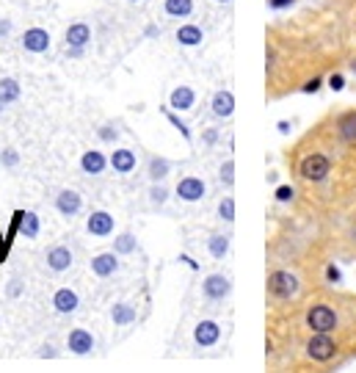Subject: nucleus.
Instances as JSON below:
<instances>
[{
  "label": "nucleus",
  "instance_id": "obj_3",
  "mask_svg": "<svg viewBox=\"0 0 356 373\" xmlns=\"http://www.w3.org/2000/svg\"><path fill=\"white\" fill-rule=\"evenodd\" d=\"M334 351H337V346H334V340H332L326 332H315V335L309 337V343H307V354H309L315 363H329V360L334 357Z\"/></svg>",
  "mask_w": 356,
  "mask_h": 373
},
{
  "label": "nucleus",
  "instance_id": "obj_29",
  "mask_svg": "<svg viewBox=\"0 0 356 373\" xmlns=\"http://www.w3.org/2000/svg\"><path fill=\"white\" fill-rule=\"evenodd\" d=\"M166 199H169V188L163 185V183H152V188H149V202L152 205H166Z\"/></svg>",
  "mask_w": 356,
  "mask_h": 373
},
{
  "label": "nucleus",
  "instance_id": "obj_43",
  "mask_svg": "<svg viewBox=\"0 0 356 373\" xmlns=\"http://www.w3.org/2000/svg\"><path fill=\"white\" fill-rule=\"evenodd\" d=\"M326 277H329V282H340V271H337L334 266H329V268H326Z\"/></svg>",
  "mask_w": 356,
  "mask_h": 373
},
{
  "label": "nucleus",
  "instance_id": "obj_20",
  "mask_svg": "<svg viewBox=\"0 0 356 373\" xmlns=\"http://www.w3.org/2000/svg\"><path fill=\"white\" fill-rule=\"evenodd\" d=\"M213 114L218 119H229L232 114H235V97H232V91H215L213 97Z\"/></svg>",
  "mask_w": 356,
  "mask_h": 373
},
{
  "label": "nucleus",
  "instance_id": "obj_49",
  "mask_svg": "<svg viewBox=\"0 0 356 373\" xmlns=\"http://www.w3.org/2000/svg\"><path fill=\"white\" fill-rule=\"evenodd\" d=\"M130 3H141V0H130Z\"/></svg>",
  "mask_w": 356,
  "mask_h": 373
},
{
  "label": "nucleus",
  "instance_id": "obj_42",
  "mask_svg": "<svg viewBox=\"0 0 356 373\" xmlns=\"http://www.w3.org/2000/svg\"><path fill=\"white\" fill-rule=\"evenodd\" d=\"M8 33H11V20H3L0 17V39H6Z\"/></svg>",
  "mask_w": 356,
  "mask_h": 373
},
{
  "label": "nucleus",
  "instance_id": "obj_39",
  "mask_svg": "<svg viewBox=\"0 0 356 373\" xmlns=\"http://www.w3.org/2000/svg\"><path fill=\"white\" fill-rule=\"evenodd\" d=\"M318 89H320V77H312L309 83H304V91H307V94H315Z\"/></svg>",
  "mask_w": 356,
  "mask_h": 373
},
{
  "label": "nucleus",
  "instance_id": "obj_26",
  "mask_svg": "<svg viewBox=\"0 0 356 373\" xmlns=\"http://www.w3.org/2000/svg\"><path fill=\"white\" fill-rule=\"evenodd\" d=\"M136 249H139V241H136L133 232H122V235L114 241V252H116V254H136Z\"/></svg>",
  "mask_w": 356,
  "mask_h": 373
},
{
  "label": "nucleus",
  "instance_id": "obj_1",
  "mask_svg": "<svg viewBox=\"0 0 356 373\" xmlns=\"http://www.w3.org/2000/svg\"><path fill=\"white\" fill-rule=\"evenodd\" d=\"M307 326L312 329V332H334L337 329V312L332 310V307H326V304H315L309 312H307Z\"/></svg>",
  "mask_w": 356,
  "mask_h": 373
},
{
  "label": "nucleus",
  "instance_id": "obj_37",
  "mask_svg": "<svg viewBox=\"0 0 356 373\" xmlns=\"http://www.w3.org/2000/svg\"><path fill=\"white\" fill-rule=\"evenodd\" d=\"M329 86H332L334 91H343V89H346V80H343V75H332V77H329Z\"/></svg>",
  "mask_w": 356,
  "mask_h": 373
},
{
  "label": "nucleus",
  "instance_id": "obj_7",
  "mask_svg": "<svg viewBox=\"0 0 356 373\" xmlns=\"http://www.w3.org/2000/svg\"><path fill=\"white\" fill-rule=\"evenodd\" d=\"M229 294H232V282L224 274H210L202 282V296L210 298V301H221V298H226Z\"/></svg>",
  "mask_w": 356,
  "mask_h": 373
},
{
  "label": "nucleus",
  "instance_id": "obj_5",
  "mask_svg": "<svg viewBox=\"0 0 356 373\" xmlns=\"http://www.w3.org/2000/svg\"><path fill=\"white\" fill-rule=\"evenodd\" d=\"M174 194H177V199H183V202H202L205 194H208V185H205L202 177H183V180L177 183Z\"/></svg>",
  "mask_w": 356,
  "mask_h": 373
},
{
  "label": "nucleus",
  "instance_id": "obj_9",
  "mask_svg": "<svg viewBox=\"0 0 356 373\" xmlns=\"http://www.w3.org/2000/svg\"><path fill=\"white\" fill-rule=\"evenodd\" d=\"M80 208H83V197H80L75 188L59 191V197H56V211H59L64 219H75V216L80 213Z\"/></svg>",
  "mask_w": 356,
  "mask_h": 373
},
{
  "label": "nucleus",
  "instance_id": "obj_21",
  "mask_svg": "<svg viewBox=\"0 0 356 373\" xmlns=\"http://www.w3.org/2000/svg\"><path fill=\"white\" fill-rule=\"evenodd\" d=\"M136 318H139V312H136V307L127 304V301H116V304L111 307V321H114L116 326H127V323H133Z\"/></svg>",
  "mask_w": 356,
  "mask_h": 373
},
{
  "label": "nucleus",
  "instance_id": "obj_44",
  "mask_svg": "<svg viewBox=\"0 0 356 373\" xmlns=\"http://www.w3.org/2000/svg\"><path fill=\"white\" fill-rule=\"evenodd\" d=\"M271 3V8H287L290 3H295V0H268Z\"/></svg>",
  "mask_w": 356,
  "mask_h": 373
},
{
  "label": "nucleus",
  "instance_id": "obj_30",
  "mask_svg": "<svg viewBox=\"0 0 356 373\" xmlns=\"http://www.w3.org/2000/svg\"><path fill=\"white\" fill-rule=\"evenodd\" d=\"M163 114H166V119L171 122V128H177V130H180V136H183L185 142H191V139H194V136H191V130H188V125H185V122H183V119H180L174 111H169V108H166Z\"/></svg>",
  "mask_w": 356,
  "mask_h": 373
},
{
  "label": "nucleus",
  "instance_id": "obj_14",
  "mask_svg": "<svg viewBox=\"0 0 356 373\" xmlns=\"http://www.w3.org/2000/svg\"><path fill=\"white\" fill-rule=\"evenodd\" d=\"M45 260H47V268L56 271V274L70 271L72 263H75V257H72V252L67 249V246H53V249H47Z\"/></svg>",
  "mask_w": 356,
  "mask_h": 373
},
{
  "label": "nucleus",
  "instance_id": "obj_8",
  "mask_svg": "<svg viewBox=\"0 0 356 373\" xmlns=\"http://www.w3.org/2000/svg\"><path fill=\"white\" fill-rule=\"evenodd\" d=\"M67 349H70L75 357H86V354H91V351H94V335H91L88 329H83V326L72 329L70 337H67Z\"/></svg>",
  "mask_w": 356,
  "mask_h": 373
},
{
  "label": "nucleus",
  "instance_id": "obj_38",
  "mask_svg": "<svg viewBox=\"0 0 356 373\" xmlns=\"http://www.w3.org/2000/svg\"><path fill=\"white\" fill-rule=\"evenodd\" d=\"M160 33H163L160 25H146V28H144V36H146V39H157Z\"/></svg>",
  "mask_w": 356,
  "mask_h": 373
},
{
  "label": "nucleus",
  "instance_id": "obj_27",
  "mask_svg": "<svg viewBox=\"0 0 356 373\" xmlns=\"http://www.w3.org/2000/svg\"><path fill=\"white\" fill-rule=\"evenodd\" d=\"M340 136L348 142V144H356V114H346L340 119Z\"/></svg>",
  "mask_w": 356,
  "mask_h": 373
},
{
  "label": "nucleus",
  "instance_id": "obj_12",
  "mask_svg": "<svg viewBox=\"0 0 356 373\" xmlns=\"http://www.w3.org/2000/svg\"><path fill=\"white\" fill-rule=\"evenodd\" d=\"M88 266H91V274H94V277L108 280V277H114V274L119 271V254H116V252H102V254L91 257Z\"/></svg>",
  "mask_w": 356,
  "mask_h": 373
},
{
  "label": "nucleus",
  "instance_id": "obj_33",
  "mask_svg": "<svg viewBox=\"0 0 356 373\" xmlns=\"http://www.w3.org/2000/svg\"><path fill=\"white\" fill-rule=\"evenodd\" d=\"M218 216L224 219V222H235V199L232 197H226V199H221V205H218Z\"/></svg>",
  "mask_w": 356,
  "mask_h": 373
},
{
  "label": "nucleus",
  "instance_id": "obj_40",
  "mask_svg": "<svg viewBox=\"0 0 356 373\" xmlns=\"http://www.w3.org/2000/svg\"><path fill=\"white\" fill-rule=\"evenodd\" d=\"M86 56V47H70L67 45V59H83Z\"/></svg>",
  "mask_w": 356,
  "mask_h": 373
},
{
  "label": "nucleus",
  "instance_id": "obj_48",
  "mask_svg": "<svg viewBox=\"0 0 356 373\" xmlns=\"http://www.w3.org/2000/svg\"><path fill=\"white\" fill-rule=\"evenodd\" d=\"M215 3H229V0H215Z\"/></svg>",
  "mask_w": 356,
  "mask_h": 373
},
{
  "label": "nucleus",
  "instance_id": "obj_45",
  "mask_svg": "<svg viewBox=\"0 0 356 373\" xmlns=\"http://www.w3.org/2000/svg\"><path fill=\"white\" fill-rule=\"evenodd\" d=\"M180 263H185V266H191V268H199V266H196V260H191L188 254H180Z\"/></svg>",
  "mask_w": 356,
  "mask_h": 373
},
{
  "label": "nucleus",
  "instance_id": "obj_19",
  "mask_svg": "<svg viewBox=\"0 0 356 373\" xmlns=\"http://www.w3.org/2000/svg\"><path fill=\"white\" fill-rule=\"evenodd\" d=\"M64 36H67V45L70 47H86L91 42V28L86 22H72Z\"/></svg>",
  "mask_w": 356,
  "mask_h": 373
},
{
  "label": "nucleus",
  "instance_id": "obj_28",
  "mask_svg": "<svg viewBox=\"0 0 356 373\" xmlns=\"http://www.w3.org/2000/svg\"><path fill=\"white\" fill-rule=\"evenodd\" d=\"M208 249H210V254H213L215 260H224V254L229 252V238L226 235H213L208 241Z\"/></svg>",
  "mask_w": 356,
  "mask_h": 373
},
{
  "label": "nucleus",
  "instance_id": "obj_47",
  "mask_svg": "<svg viewBox=\"0 0 356 373\" xmlns=\"http://www.w3.org/2000/svg\"><path fill=\"white\" fill-rule=\"evenodd\" d=\"M351 73L356 75V61H351Z\"/></svg>",
  "mask_w": 356,
  "mask_h": 373
},
{
  "label": "nucleus",
  "instance_id": "obj_6",
  "mask_svg": "<svg viewBox=\"0 0 356 373\" xmlns=\"http://www.w3.org/2000/svg\"><path fill=\"white\" fill-rule=\"evenodd\" d=\"M22 47L25 53H33V56H42L50 50V33L45 28H28L22 33Z\"/></svg>",
  "mask_w": 356,
  "mask_h": 373
},
{
  "label": "nucleus",
  "instance_id": "obj_32",
  "mask_svg": "<svg viewBox=\"0 0 356 373\" xmlns=\"http://www.w3.org/2000/svg\"><path fill=\"white\" fill-rule=\"evenodd\" d=\"M97 139L100 142H105V144H114V142H119V130H116V125H102L100 130H97Z\"/></svg>",
  "mask_w": 356,
  "mask_h": 373
},
{
  "label": "nucleus",
  "instance_id": "obj_17",
  "mask_svg": "<svg viewBox=\"0 0 356 373\" xmlns=\"http://www.w3.org/2000/svg\"><path fill=\"white\" fill-rule=\"evenodd\" d=\"M108 160H111V166H114L116 174H130V172H136V152H133V149H114V155H111Z\"/></svg>",
  "mask_w": 356,
  "mask_h": 373
},
{
  "label": "nucleus",
  "instance_id": "obj_41",
  "mask_svg": "<svg viewBox=\"0 0 356 373\" xmlns=\"http://www.w3.org/2000/svg\"><path fill=\"white\" fill-rule=\"evenodd\" d=\"M202 142H205V144H210V147H213L215 142H218V130H205V133H202Z\"/></svg>",
  "mask_w": 356,
  "mask_h": 373
},
{
  "label": "nucleus",
  "instance_id": "obj_2",
  "mask_svg": "<svg viewBox=\"0 0 356 373\" xmlns=\"http://www.w3.org/2000/svg\"><path fill=\"white\" fill-rule=\"evenodd\" d=\"M301 177L304 180H309V183H320V180H326V174L332 172V163H329V158L326 155H307L304 160H301Z\"/></svg>",
  "mask_w": 356,
  "mask_h": 373
},
{
  "label": "nucleus",
  "instance_id": "obj_23",
  "mask_svg": "<svg viewBox=\"0 0 356 373\" xmlns=\"http://www.w3.org/2000/svg\"><path fill=\"white\" fill-rule=\"evenodd\" d=\"M169 172H171V160H166V158H149V166H146V174H149V180L152 183H163L166 177H169Z\"/></svg>",
  "mask_w": 356,
  "mask_h": 373
},
{
  "label": "nucleus",
  "instance_id": "obj_18",
  "mask_svg": "<svg viewBox=\"0 0 356 373\" xmlns=\"http://www.w3.org/2000/svg\"><path fill=\"white\" fill-rule=\"evenodd\" d=\"M174 36H177V42H180L183 47H199L202 39H205V31H202L199 25H180Z\"/></svg>",
  "mask_w": 356,
  "mask_h": 373
},
{
  "label": "nucleus",
  "instance_id": "obj_35",
  "mask_svg": "<svg viewBox=\"0 0 356 373\" xmlns=\"http://www.w3.org/2000/svg\"><path fill=\"white\" fill-rule=\"evenodd\" d=\"M22 294H25V285H22L20 280H11V282H8V288H6V296H8V298H20Z\"/></svg>",
  "mask_w": 356,
  "mask_h": 373
},
{
  "label": "nucleus",
  "instance_id": "obj_31",
  "mask_svg": "<svg viewBox=\"0 0 356 373\" xmlns=\"http://www.w3.org/2000/svg\"><path fill=\"white\" fill-rule=\"evenodd\" d=\"M0 166H3V169H17V166H20V152L14 147H6L0 152Z\"/></svg>",
  "mask_w": 356,
  "mask_h": 373
},
{
  "label": "nucleus",
  "instance_id": "obj_15",
  "mask_svg": "<svg viewBox=\"0 0 356 373\" xmlns=\"http://www.w3.org/2000/svg\"><path fill=\"white\" fill-rule=\"evenodd\" d=\"M77 307H80V296H77L72 288H59V291L53 294V310H56V312L72 315V312H77Z\"/></svg>",
  "mask_w": 356,
  "mask_h": 373
},
{
  "label": "nucleus",
  "instance_id": "obj_24",
  "mask_svg": "<svg viewBox=\"0 0 356 373\" xmlns=\"http://www.w3.org/2000/svg\"><path fill=\"white\" fill-rule=\"evenodd\" d=\"M20 94H22L20 80H14V77H3V80H0V105H11V102H17Z\"/></svg>",
  "mask_w": 356,
  "mask_h": 373
},
{
  "label": "nucleus",
  "instance_id": "obj_25",
  "mask_svg": "<svg viewBox=\"0 0 356 373\" xmlns=\"http://www.w3.org/2000/svg\"><path fill=\"white\" fill-rule=\"evenodd\" d=\"M163 11H166V17H174V20L191 17L194 14V0H163Z\"/></svg>",
  "mask_w": 356,
  "mask_h": 373
},
{
  "label": "nucleus",
  "instance_id": "obj_11",
  "mask_svg": "<svg viewBox=\"0 0 356 373\" xmlns=\"http://www.w3.org/2000/svg\"><path fill=\"white\" fill-rule=\"evenodd\" d=\"M108 166H111V160H108L100 149H86V152L80 155V172H86L88 177H100Z\"/></svg>",
  "mask_w": 356,
  "mask_h": 373
},
{
  "label": "nucleus",
  "instance_id": "obj_10",
  "mask_svg": "<svg viewBox=\"0 0 356 373\" xmlns=\"http://www.w3.org/2000/svg\"><path fill=\"white\" fill-rule=\"evenodd\" d=\"M114 227H116V219H114L108 211H94V213L88 216V222H86L88 235H94V238H108V235L114 232Z\"/></svg>",
  "mask_w": 356,
  "mask_h": 373
},
{
  "label": "nucleus",
  "instance_id": "obj_13",
  "mask_svg": "<svg viewBox=\"0 0 356 373\" xmlns=\"http://www.w3.org/2000/svg\"><path fill=\"white\" fill-rule=\"evenodd\" d=\"M221 340V326L215 321H199L196 329H194V343L202 346V349H210Z\"/></svg>",
  "mask_w": 356,
  "mask_h": 373
},
{
  "label": "nucleus",
  "instance_id": "obj_16",
  "mask_svg": "<svg viewBox=\"0 0 356 373\" xmlns=\"http://www.w3.org/2000/svg\"><path fill=\"white\" fill-rule=\"evenodd\" d=\"M169 105H171V111H191L196 105V91L191 86H177L169 97Z\"/></svg>",
  "mask_w": 356,
  "mask_h": 373
},
{
  "label": "nucleus",
  "instance_id": "obj_4",
  "mask_svg": "<svg viewBox=\"0 0 356 373\" xmlns=\"http://www.w3.org/2000/svg\"><path fill=\"white\" fill-rule=\"evenodd\" d=\"M295 291H298V280L290 274V271H274L271 277H268V294L277 298H290L295 296Z\"/></svg>",
  "mask_w": 356,
  "mask_h": 373
},
{
  "label": "nucleus",
  "instance_id": "obj_36",
  "mask_svg": "<svg viewBox=\"0 0 356 373\" xmlns=\"http://www.w3.org/2000/svg\"><path fill=\"white\" fill-rule=\"evenodd\" d=\"M293 194H295V191H293L290 185H279V188H277V199H279V202H290Z\"/></svg>",
  "mask_w": 356,
  "mask_h": 373
},
{
  "label": "nucleus",
  "instance_id": "obj_46",
  "mask_svg": "<svg viewBox=\"0 0 356 373\" xmlns=\"http://www.w3.org/2000/svg\"><path fill=\"white\" fill-rule=\"evenodd\" d=\"M42 357H56V351H53V346H45V351H42Z\"/></svg>",
  "mask_w": 356,
  "mask_h": 373
},
{
  "label": "nucleus",
  "instance_id": "obj_34",
  "mask_svg": "<svg viewBox=\"0 0 356 373\" xmlns=\"http://www.w3.org/2000/svg\"><path fill=\"white\" fill-rule=\"evenodd\" d=\"M218 177H221V183L232 185V183H235V160H226V163H221V172H218Z\"/></svg>",
  "mask_w": 356,
  "mask_h": 373
},
{
  "label": "nucleus",
  "instance_id": "obj_22",
  "mask_svg": "<svg viewBox=\"0 0 356 373\" xmlns=\"http://www.w3.org/2000/svg\"><path fill=\"white\" fill-rule=\"evenodd\" d=\"M20 232H22V238H28V241H36L39 238V232H42V222H39V216L33 213V211H20Z\"/></svg>",
  "mask_w": 356,
  "mask_h": 373
}]
</instances>
